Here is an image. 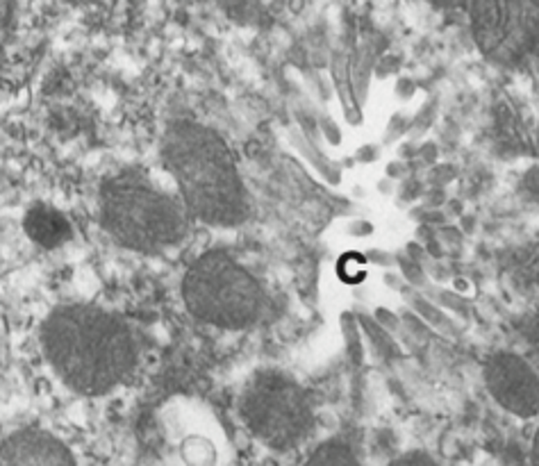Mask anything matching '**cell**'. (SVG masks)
Instances as JSON below:
<instances>
[{"instance_id":"277c9868","label":"cell","mask_w":539,"mask_h":466,"mask_svg":"<svg viewBox=\"0 0 539 466\" xmlns=\"http://www.w3.org/2000/svg\"><path fill=\"white\" fill-rule=\"evenodd\" d=\"M183 203L142 178H121L110 187L103 219L112 237L135 251H162L185 237Z\"/></svg>"},{"instance_id":"52a82bcc","label":"cell","mask_w":539,"mask_h":466,"mask_svg":"<svg viewBox=\"0 0 539 466\" xmlns=\"http://www.w3.org/2000/svg\"><path fill=\"white\" fill-rule=\"evenodd\" d=\"M483 380L496 405L519 419L539 414V371L514 351H496L484 360Z\"/></svg>"},{"instance_id":"9c48e42d","label":"cell","mask_w":539,"mask_h":466,"mask_svg":"<svg viewBox=\"0 0 539 466\" xmlns=\"http://www.w3.org/2000/svg\"><path fill=\"white\" fill-rule=\"evenodd\" d=\"M303 466H362V461L357 460L348 443L330 439V441H324L319 448H314V452L307 457Z\"/></svg>"},{"instance_id":"7a4b0ae2","label":"cell","mask_w":539,"mask_h":466,"mask_svg":"<svg viewBox=\"0 0 539 466\" xmlns=\"http://www.w3.org/2000/svg\"><path fill=\"white\" fill-rule=\"evenodd\" d=\"M44 348L60 378L83 393L110 392L137 357L125 323L87 305L57 310L44 328Z\"/></svg>"},{"instance_id":"7c38bea8","label":"cell","mask_w":539,"mask_h":466,"mask_svg":"<svg viewBox=\"0 0 539 466\" xmlns=\"http://www.w3.org/2000/svg\"><path fill=\"white\" fill-rule=\"evenodd\" d=\"M424 3H428L430 7H434V10L451 12V10H462V7H466L469 0H424Z\"/></svg>"},{"instance_id":"ba28073f","label":"cell","mask_w":539,"mask_h":466,"mask_svg":"<svg viewBox=\"0 0 539 466\" xmlns=\"http://www.w3.org/2000/svg\"><path fill=\"white\" fill-rule=\"evenodd\" d=\"M0 466H75L69 448L46 430H21L0 446Z\"/></svg>"},{"instance_id":"8992f818","label":"cell","mask_w":539,"mask_h":466,"mask_svg":"<svg viewBox=\"0 0 539 466\" xmlns=\"http://www.w3.org/2000/svg\"><path fill=\"white\" fill-rule=\"evenodd\" d=\"M466 15L475 48L494 66L539 60V0H469Z\"/></svg>"},{"instance_id":"30bf717a","label":"cell","mask_w":539,"mask_h":466,"mask_svg":"<svg viewBox=\"0 0 539 466\" xmlns=\"http://www.w3.org/2000/svg\"><path fill=\"white\" fill-rule=\"evenodd\" d=\"M389 466H442V464H439L437 460H433L428 452L410 451V452H403V455H398L396 460L389 461Z\"/></svg>"},{"instance_id":"6da1fadb","label":"cell","mask_w":539,"mask_h":466,"mask_svg":"<svg viewBox=\"0 0 539 466\" xmlns=\"http://www.w3.org/2000/svg\"><path fill=\"white\" fill-rule=\"evenodd\" d=\"M162 157L187 214L219 228H235L248 219V193L237 162L215 130L178 121L166 133Z\"/></svg>"},{"instance_id":"8fae6325","label":"cell","mask_w":539,"mask_h":466,"mask_svg":"<svg viewBox=\"0 0 539 466\" xmlns=\"http://www.w3.org/2000/svg\"><path fill=\"white\" fill-rule=\"evenodd\" d=\"M521 332H524L525 343L530 346V351H533L539 360V316H533V319L524 321V325H521Z\"/></svg>"},{"instance_id":"3957f363","label":"cell","mask_w":539,"mask_h":466,"mask_svg":"<svg viewBox=\"0 0 539 466\" xmlns=\"http://www.w3.org/2000/svg\"><path fill=\"white\" fill-rule=\"evenodd\" d=\"M183 301L194 319L224 330L251 328L266 310L260 280L225 251H207L189 266Z\"/></svg>"},{"instance_id":"4fadbf2b","label":"cell","mask_w":539,"mask_h":466,"mask_svg":"<svg viewBox=\"0 0 539 466\" xmlns=\"http://www.w3.org/2000/svg\"><path fill=\"white\" fill-rule=\"evenodd\" d=\"M530 466H539V430L533 439V446H530Z\"/></svg>"},{"instance_id":"5b68a950","label":"cell","mask_w":539,"mask_h":466,"mask_svg":"<svg viewBox=\"0 0 539 466\" xmlns=\"http://www.w3.org/2000/svg\"><path fill=\"white\" fill-rule=\"evenodd\" d=\"M239 411L253 437L274 451H292L314 428L310 396L296 378L280 369H260L246 380Z\"/></svg>"}]
</instances>
